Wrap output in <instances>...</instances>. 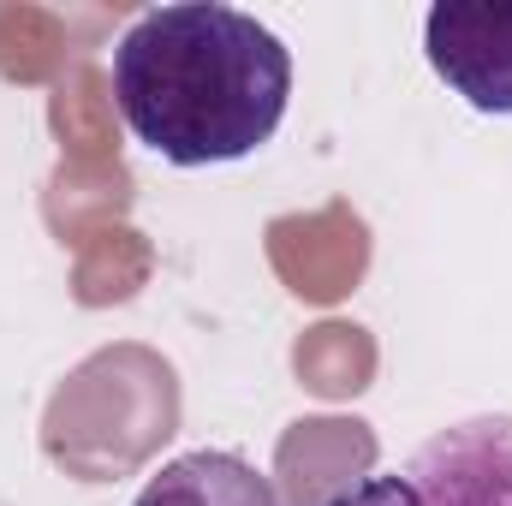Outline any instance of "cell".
I'll return each mask as SVG.
<instances>
[{"label":"cell","instance_id":"6da1fadb","mask_svg":"<svg viewBox=\"0 0 512 506\" xmlns=\"http://www.w3.org/2000/svg\"><path fill=\"white\" fill-rule=\"evenodd\" d=\"M292 96L286 42L221 0L155 6L114 48V102L143 149L173 167L256 155Z\"/></svg>","mask_w":512,"mask_h":506},{"label":"cell","instance_id":"7a4b0ae2","mask_svg":"<svg viewBox=\"0 0 512 506\" xmlns=\"http://www.w3.org/2000/svg\"><path fill=\"white\" fill-rule=\"evenodd\" d=\"M435 78L477 114H512V0H441L423 18Z\"/></svg>","mask_w":512,"mask_h":506},{"label":"cell","instance_id":"3957f363","mask_svg":"<svg viewBox=\"0 0 512 506\" xmlns=\"http://www.w3.org/2000/svg\"><path fill=\"white\" fill-rule=\"evenodd\" d=\"M405 483L417 506H512V417H465L429 435Z\"/></svg>","mask_w":512,"mask_h":506},{"label":"cell","instance_id":"5b68a950","mask_svg":"<svg viewBox=\"0 0 512 506\" xmlns=\"http://www.w3.org/2000/svg\"><path fill=\"white\" fill-rule=\"evenodd\" d=\"M322 506H417V489L405 483V471H382V477H364V483L328 495Z\"/></svg>","mask_w":512,"mask_h":506},{"label":"cell","instance_id":"277c9868","mask_svg":"<svg viewBox=\"0 0 512 506\" xmlns=\"http://www.w3.org/2000/svg\"><path fill=\"white\" fill-rule=\"evenodd\" d=\"M131 506H280V489L251 459L221 453V447H197V453L167 459Z\"/></svg>","mask_w":512,"mask_h":506}]
</instances>
